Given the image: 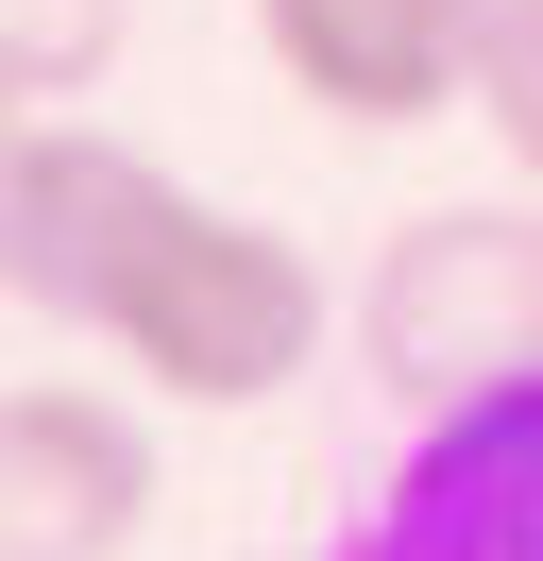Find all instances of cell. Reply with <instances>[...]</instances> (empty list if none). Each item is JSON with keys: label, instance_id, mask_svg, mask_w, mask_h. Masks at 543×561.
<instances>
[{"label": "cell", "instance_id": "obj_3", "mask_svg": "<svg viewBox=\"0 0 543 561\" xmlns=\"http://www.w3.org/2000/svg\"><path fill=\"white\" fill-rule=\"evenodd\" d=\"M170 205V171L136 137H102V119H18V153H0V289H18L34 323H102V289H119L136 221Z\"/></svg>", "mask_w": 543, "mask_h": 561}, {"label": "cell", "instance_id": "obj_4", "mask_svg": "<svg viewBox=\"0 0 543 561\" xmlns=\"http://www.w3.org/2000/svg\"><path fill=\"white\" fill-rule=\"evenodd\" d=\"M475 35H493V0H255L272 85L323 103L339 137H407V119L475 103Z\"/></svg>", "mask_w": 543, "mask_h": 561}, {"label": "cell", "instance_id": "obj_8", "mask_svg": "<svg viewBox=\"0 0 543 561\" xmlns=\"http://www.w3.org/2000/svg\"><path fill=\"white\" fill-rule=\"evenodd\" d=\"M475 119H493V153L543 187V0H493V35H475Z\"/></svg>", "mask_w": 543, "mask_h": 561}, {"label": "cell", "instance_id": "obj_5", "mask_svg": "<svg viewBox=\"0 0 543 561\" xmlns=\"http://www.w3.org/2000/svg\"><path fill=\"white\" fill-rule=\"evenodd\" d=\"M153 511V425L85 375H18L0 391V545L18 561H119Z\"/></svg>", "mask_w": 543, "mask_h": 561}, {"label": "cell", "instance_id": "obj_2", "mask_svg": "<svg viewBox=\"0 0 543 561\" xmlns=\"http://www.w3.org/2000/svg\"><path fill=\"white\" fill-rule=\"evenodd\" d=\"M357 375L391 391L407 425L543 375V187L527 205H425V221L373 239V273H357Z\"/></svg>", "mask_w": 543, "mask_h": 561}, {"label": "cell", "instance_id": "obj_6", "mask_svg": "<svg viewBox=\"0 0 543 561\" xmlns=\"http://www.w3.org/2000/svg\"><path fill=\"white\" fill-rule=\"evenodd\" d=\"M373 561H543V375L425 409L391 511H373Z\"/></svg>", "mask_w": 543, "mask_h": 561}, {"label": "cell", "instance_id": "obj_7", "mask_svg": "<svg viewBox=\"0 0 543 561\" xmlns=\"http://www.w3.org/2000/svg\"><path fill=\"white\" fill-rule=\"evenodd\" d=\"M102 69H119V0H0V103L18 119H68Z\"/></svg>", "mask_w": 543, "mask_h": 561}, {"label": "cell", "instance_id": "obj_1", "mask_svg": "<svg viewBox=\"0 0 543 561\" xmlns=\"http://www.w3.org/2000/svg\"><path fill=\"white\" fill-rule=\"evenodd\" d=\"M85 341L119 357V375H153L170 409H272V391L323 357V273L289 255V221L170 187V205L136 221V255H119V289H102Z\"/></svg>", "mask_w": 543, "mask_h": 561}]
</instances>
